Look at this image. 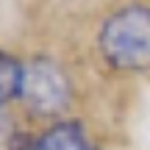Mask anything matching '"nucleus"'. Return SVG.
Here are the masks:
<instances>
[{"mask_svg": "<svg viewBox=\"0 0 150 150\" xmlns=\"http://www.w3.org/2000/svg\"><path fill=\"white\" fill-rule=\"evenodd\" d=\"M95 47L117 72H150V3L131 0L111 8L97 25Z\"/></svg>", "mask_w": 150, "mask_h": 150, "instance_id": "obj_1", "label": "nucleus"}, {"mask_svg": "<svg viewBox=\"0 0 150 150\" xmlns=\"http://www.w3.org/2000/svg\"><path fill=\"white\" fill-rule=\"evenodd\" d=\"M20 103L33 120H61L72 103V81L67 70L50 56L28 59Z\"/></svg>", "mask_w": 150, "mask_h": 150, "instance_id": "obj_2", "label": "nucleus"}, {"mask_svg": "<svg viewBox=\"0 0 150 150\" xmlns=\"http://www.w3.org/2000/svg\"><path fill=\"white\" fill-rule=\"evenodd\" d=\"M39 134H42L39 150H95L81 120L61 117L56 122H50L45 131H39Z\"/></svg>", "mask_w": 150, "mask_h": 150, "instance_id": "obj_3", "label": "nucleus"}, {"mask_svg": "<svg viewBox=\"0 0 150 150\" xmlns=\"http://www.w3.org/2000/svg\"><path fill=\"white\" fill-rule=\"evenodd\" d=\"M22 81H25V61L0 50V108L11 106V103H20Z\"/></svg>", "mask_w": 150, "mask_h": 150, "instance_id": "obj_4", "label": "nucleus"}, {"mask_svg": "<svg viewBox=\"0 0 150 150\" xmlns=\"http://www.w3.org/2000/svg\"><path fill=\"white\" fill-rule=\"evenodd\" d=\"M42 145V134L28 128H14L6 139V150H39Z\"/></svg>", "mask_w": 150, "mask_h": 150, "instance_id": "obj_5", "label": "nucleus"}, {"mask_svg": "<svg viewBox=\"0 0 150 150\" xmlns=\"http://www.w3.org/2000/svg\"><path fill=\"white\" fill-rule=\"evenodd\" d=\"M14 131V125H8V117H6V108H0V142L6 145V139H8V134Z\"/></svg>", "mask_w": 150, "mask_h": 150, "instance_id": "obj_6", "label": "nucleus"}]
</instances>
